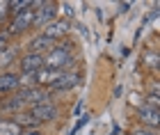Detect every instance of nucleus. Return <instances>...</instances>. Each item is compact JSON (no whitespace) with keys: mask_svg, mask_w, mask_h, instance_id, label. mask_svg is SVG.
<instances>
[{"mask_svg":"<svg viewBox=\"0 0 160 135\" xmlns=\"http://www.w3.org/2000/svg\"><path fill=\"white\" fill-rule=\"evenodd\" d=\"M32 9H34V21L32 28H46L48 23H53L60 12V2H50V0H32Z\"/></svg>","mask_w":160,"mask_h":135,"instance_id":"f257e3e1","label":"nucleus"},{"mask_svg":"<svg viewBox=\"0 0 160 135\" xmlns=\"http://www.w3.org/2000/svg\"><path fill=\"white\" fill-rule=\"evenodd\" d=\"M32 21H34V9L30 7L28 12H23V14H18V16H14V18L7 21L5 30H7L9 37H18V34H25L32 28Z\"/></svg>","mask_w":160,"mask_h":135,"instance_id":"f03ea898","label":"nucleus"},{"mask_svg":"<svg viewBox=\"0 0 160 135\" xmlns=\"http://www.w3.org/2000/svg\"><path fill=\"white\" fill-rule=\"evenodd\" d=\"M80 80H82V73H80L78 69H73V71H62L60 78H57L55 82L48 85V89L53 92V94H62V92H69V89L78 87Z\"/></svg>","mask_w":160,"mask_h":135,"instance_id":"7ed1b4c3","label":"nucleus"},{"mask_svg":"<svg viewBox=\"0 0 160 135\" xmlns=\"http://www.w3.org/2000/svg\"><path fill=\"white\" fill-rule=\"evenodd\" d=\"M39 69H43V55L39 53H23L21 58L16 60V73H37Z\"/></svg>","mask_w":160,"mask_h":135,"instance_id":"20e7f679","label":"nucleus"},{"mask_svg":"<svg viewBox=\"0 0 160 135\" xmlns=\"http://www.w3.org/2000/svg\"><path fill=\"white\" fill-rule=\"evenodd\" d=\"M28 112L34 117V122L39 126L41 124H53L60 119V108L55 103H46V105H34V108H28Z\"/></svg>","mask_w":160,"mask_h":135,"instance_id":"39448f33","label":"nucleus"},{"mask_svg":"<svg viewBox=\"0 0 160 135\" xmlns=\"http://www.w3.org/2000/svg\"><path fill=\"white\" fill-rule=\"evenodd\" d=\"M69 32H71V23H69V18H55L53 23H48L46 28L41 30V34H46V37H50L57 44V41H62V39H67L69 37Z\"/></svg>","mask_w":160,"mask_h":135,"instance_id":"423d86ee","label":"nucleus"},{"mask_svg":"<svg viewBox=\"0 0 160 135\" xmlns=\"http://www.w3.org/2000/svg\"><path fill=\"white\" fill-rule=\"evenodd\" d=\"M53 48H55V41L50 37H46V34H41V32H37L30 41H28V51H30V53L46 55L48 51H53Z\"/></svg>","mask_w":160,"mask_h":135,"instance_id":"0eeeda50","label":"nucleus"},{"mask_svg":"<svg viewBox=\"0 0 160 135\" xmlns=\"http://www.w3.org/2000/svg\"><path fill=\"white\" fill-rule=\"evenodd\" d=\"M137 119H140V124H144V128H151V131H156V128H158V119H160V112L142 103L140 108H137Z\"/></svg>","mask_w":160,"mask_h":135,"instance_id":"6e6552de","label":"nucleus"},{"mask_svg":"<svg viewBox=\"0 0 160 135\" xmlns=\"http://www.w3.org/2000/svg\"><path fill=\"white\" fill-rule=\"evenodd\" d=\"M21 82H18V73L16 71H5V73H0V96H9L14 92H18Z\"/></svg>","mask_w":160,"mask_h":135,"instance_id":"1a4fd4ad","label":"nucleus"},{"mask_svg":"<svg viewBox=\"0 0 160 135\" xmlns=\"http://www.w3.org/2000/svg\"><path fill=\"white\" fill-rule=\"evenodd\" d=\"M18 58H21L18 46L9 44L2 53H0V73H5V71H12V64H16V60H18Z\"/></svg>","mask_w":160,"mask_h":135,"instance_id":"9d476101","label":"nucleus"},{"mask_svg":"<svg viewBox=\"0 0 160 135\" xmlns=\"http://www.w3.org/2000/svg\"><path fill=\"white\" fill-rule=\"evenodd\" d=\"M9 119H12V122L18 126L21 131H25V128H39V124L34 122V117H32L28 110H23V112H16V115H12Z\"/></svg>","mask_w":160,"mask_h":135,"instance_id":"9b49d317","label":"nucleus"},{"mask_svg":"<svg viewBox=\"0 0 160 135\" xmlns=\"http://www.w3.org/2000/svg\"><path fill=\"white\" fill-rule=\"evenodd\" d=\"M30 7H32V0H9V18L28 12Z\"/></svg>","mask_w":160,"mask_h":135,"instance_id":"f8f14e48","label":"nucleus"},{"mask_svg":"<svg viewBox=\"0 0 160 135\" xmlns=\"http://www.w3.org/2000/svg\"><path fill=\"white\" fill-rule=\"evenodd\" d=\"M142 62H144V67H147V69H151V71H158V64H160L158 51H144V55H142Z\"/></svg>","mask_w":160,"mask_h":135,"instance_id":"ddd939ff","label":"nucleus"},{"mask_svg":"<svg viewBox=\"0 0 160 135\" xmlns=\"http://www.w3.org/2000/svg\"><path fill=\"white\" fill-rule=\"evenodd\" d=\"M18 133H21V128L12 119H0V135H18Z\"/></svg>","mask_w":160,"mask_h":135,"instance_id":"4468645a","label":"nucleus"},{"mask_svg":"<svg viewBox=\"0 0 160 135\" xmlns=\"http://www.w3.org/2000/svg\"><path fill=\"white\" fill-rule=\"evenodd\" d=\"M9 21V0H0V25H7Z\"/></svg>","mask_w":160,"mask_h":135,"instance_id":"2eb2a0df","label":"nucleus"},{"mask_svg":"<svg viewBox=\"0 0 160 135\" xmlns=\"http://www.w3.org/2000/svg\"><path fill=\"white\" fill-rule=\"evenodd\" d=\"M89 119H92V115H89V112L80 115V117H78V122H76V126H73V128L69 131V135H76V133H78V131H80V128H82V126L87 124V122H89Z\"/></svg>","mask_w":160,"mask_h":135,"instance_id":"dca6fc26","label":"nucleus"},{"mask_svg":"<svg viewBox=\"0 0 160 135\" xmlns=\"http://www.w3.org/2000/svg\"><path fill=\"white\" fill-rule=\"evenodd\" d=\"M144 105H149V108L158 110V105H160V98H158V96H153V94H149L147 98H144Z\"/></svg>","mask_w":160,"mask_h":135,"instance_id":"f3484780","label":"nucleus"},{"mask_svg":"<svg viewBox=\"0 0 160 135\" xmlns=\"http://www.w3.org/2000/svg\"><path fill=\"white\" fill-rule=\"evenodd\" d=\"M9 39H12V37L7 34V30H0V53H2L5 48L9 46Z\"/></svg>","mask_w":160,"mask_h":135,"instance_id":"a211bd4d","label":"nucleus"},{"mask_svg":"<svg viewBox=\"0 0 160 135\" xmlns=\"http://www.w3.org/2000/svg\"><path fill=\"white\" fill-rule=\"evenodd\" d=\"M60 7L64 9V14H67V16H73V14H76V9H73V5H69V2H62Z\"/></svg>","mask_w":160,"mask_h":135,"instance_id":"6ab92c4d","label":"nucleus"},{"mask_svg":"<svg viewBox=\"0 0 160 135\" xmlns=\"http://www.w3.org/2000/svg\"><path fill=\"white\" fill-rule=\"evenodd\" d=\"M18 135H43L39 128H25V131H21Z\"/></svg>","mask_w":160,"mask_h":135,"instance_id":"aec40b11","label":"nucleus"},{"mask_svg":"<svg viewBox=\"0 0 160 135\" xmlns=\"http://www.w3.org/2000/svg\"><path fill=\"white\" fill-rule=\"evenodd\" d=\"M130 135H158V133H156V131H151V133H149L147 128H137V131H133Z\"/></svg>","mask_w":160,"mask_h":135,"instance_id":"412c9836","label":"nucleus"},{"mask_svg":"<svg viewBox=\"0 0 160 135\" xmlns=\"http://www.w3.org/2000/svg\"><path fill=\"white\" fill-rule=\"evenodd\" d=\"M82 108H85V101L80 98V101L76 103V108H73V115H80V112H82Z\"/></svg>","mask_w":160,"mask_h":135,"instance_id":"4be33fe9","label":"nucleus"},{"mask_svg":"<svg viewBox=\"0 0 160 135\" xmlns=\"http://www.w3.org/2000/svg\"><path fill=\"white\" fill-rule=\"evenodd\" d=\"M130 7H133V5H130V2H121V5H119V12L123 14V12H128V9H130Z\"/></svg>","mask_w":160,"mask_h":135,"instance_id":"5701e85b","label":"nucleus"},{"mask_svg":"<svg viewBox=\"0 0 160 135\" xmlns=\"http://www.w3.org/2000/svg\"><path fill=\"white\" fill-rule=\"evenodd\" d=\"M0 119H2V117H0Z\"/></svg>","mask_w":160,"mask_h":135,"instance_id":"b1692460","label":"nucleus"}]
</instances>
